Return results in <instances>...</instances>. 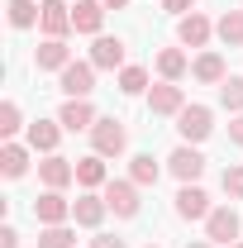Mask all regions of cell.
<instances>
[{
	"label": "cell",
	"mask_w": 243,
	"mask_h": 248,
	"mask_svg": "<svg viewBox=\"0 0 243 248\" xmlns=\"http://www.w3.org/2000/svg\"><path fill=\"white\" fill-rule=\"evenodd\" d=\"M100 5H105V10H124L129 0H100Z\"/></svg>",
	"instance_id": "35"
},
{
	"label": "cell",
	"mask_w": 243,
	"mask_h": 248,
	"mask_svg": "<svg viewBox=\"0 0 243 248\" xmlns=\"http://www.w3.org/2000/svg\"><path fill=\"white\" fill-rule=\"evenodd\" d=\"M148 248H157V244H148Z\"/></svg>",
	"instance_id": "38"
},
{
	"label": "cell",
	"mask_w": 243,
	"mask_h": 248,
	"mask_svg": "<svg viewBox=\"0 0 243 248\" xmlns=\"http://www.w3.org/2000/svg\"><path fill=\"white\" fill-rule=\"evenodd\" d=\"M58 139H62V124L58 120H33L29 129H24V143H29L33 153H58Z\"/></svg>",
	"instance_id": "14"
},
{
	"label": "cell",
	"mask_w": 243,
	"mask_h": 248,
	"mask_svg": "<svg viewBox=\"0 0 243 248\" xmlns=\"http://www.w3.org/2000/svg\"><path fill=\"white\" fill-rule=\"evenodd\" d=\"M105 182H110V172H105V157H100V153L76 157V186H86V191H100Z\"/></svg>",
	"instance_id": "19"
},
{
	"label": "cell",
	"mask_w": 243,
	"mask_h": 248,
	"mask_svg": "<svg viewBox=\"0 0 243 248\" xmlns=\"http://www.w3.org/2000/svg\"><path fill=\"white\" fill-rule=\"evenodd\" d=\"M67 62H72L67 38H43V43H38V53H33V67H38V72H62Z\"/></svg>",
	"instance_id": "18"
},
{
	"label": "cell",
	"mask_w": 243,
	"mask_h": 248,
	"mask_svg": "<svg viewBox=\"0 0 243 248\" xmlns=\"http://www.w3.org/2000/svg\"><path fill=\"white\" fill-rule=\"evenodd\" d=\"M33 219H38V224H67V219H72V201H67L62 191H43V196L33 201Z\"/></svg>",
	"instance_id": "11"
},
{
	"label": "cell",
	"mask_w": 243,
	"mask_h": 248,
	"mask_svg": "<svg viewBox=\"0 0 243 248\" xmlns=\"http://www.w3.org/2000/svg\"><path fill=\"white\" fill-rule=\"evenodd\" d=\"M29 143H15V139H10V143H5V148H0V172H5V177H10V182H15V177H24V172H29Z\"/></svg>",
	"instance_id": "20"
},
{
	"label": "cell",
	"mask_w": 243,
	"mask_h": 248,
	"mask_svg": "<svg viewBox=\"0 0 243 248\" xmlns=\"http://www.w3.org/2000/svg\"><path fill=\"white\" fill-rule=\"evenodd\" d=\"M167 172H172L182 186H186V182H196V177L205 172V157H200V148H196V143H177V148L167 153Z\"/></svg>",
	"instance_id": "6"
},
{
	"label": "cell",
	"mask_w": 243,
	"mask_h": 248,
	"mask_svg": "<svg viewBox=\"0 0 243 248\" xmlns=\"http://www.w3.org/2000/svg\"><path fill=\"white\" fill-rule=\"evenodd\" d=\"M205 239L219 248H234L239 244V210L234 205H214L210 219H205Z\"/></svg>",
	"instance_id": "4"
},
{
	"label": "cell",
	"mask_w": 243,
	"mask_h": 248,
	"mask_svg": "<svg viewBox=\"0 0 243 248\" xmlns=\"http://www.w3.org/2000/svg\"><path fill=\"white\" fill-rule=\"evenodd\" d=\"M91 248H129V244H124L120 234H95V239H91Z\"/></svg>",
	"instance_id": "32"
},
{
	"label": "cell",
	"mask_w": 243,
	"mask_h": 248,
	"mask_svg": "<svg viewBox=\"0 0 243 248\" xmlns=\"http://www.w3.org/2000/svg\"><path fill=\"white\" fill-rule=\"evenodd\" d=\"M138 191H143V186H138V182H129V177H124V182H115V177H110V182L100 186L105 205H110V210H115L120 219H134V215H138Z\"/></svg>",
	"instance_id": "2"
},
{
	"label": "cell",
	"mask_w": 243,
	"mask_h": 248,
	"mask_svg": "<svg viewBox=\"0 0 243 248\" xmlns=\"http://www.w3.org/2000/svg\"><path fill=\"white\" fill-rule=\"evenodd\" d=\"M95 120H100V115H95V105H91V100H67V105L58 110V124H62V129H72V134H81V129L91 134V129H95Z\"/></svg>",
	"instance_id": "15"
},
{
	"label": "cell",
	"mask_w": 243,
	"mask_h": 248,
	"mask_svg": "<svg viewBox=\"0 0 243 248\" xmlns=\"http://www.w3.org/2000/svg\"><path fill=\"white\" fill-rule=\"evenodd\" d=\"M100 24H105V5H100V0H76V5H72V29L76 33L100 38Z\"/></svg>",
	"instance_id": "17"
},
{
	"label": "cell",
	"mask_w": 243,
	"mask_h": 248,
	"mask_svg": "<svg viewBox=\"0 0 243 248\" xmlns=\"http://www.w3.org/2000/svg\"><path fill=\"white\" fill-rule=\"evenodd\" d=\"M219 105L229 115H243V77H224L219 81Z\"/></svg>",
	"instance_id": "27"
},
{
	"label": "cell",
	"mask_w": 243,
	"mask_h": 248,
	"mask_svg": "<svg viewBox=\"0 0 243 248\" xmlns=\"http://www.w3.org/2000/svg\"><path fill=\"white\" fill-rule=\"evenodd\" d=\"M38 248H76V229L72 224H43Z\"/></svg>",
	"instance_id": "26"
},
{
	"label": "cell",
	"mask_w": 243,
	"mask_h": 248,
	"mask_svg": "<svg viewBox=\"0 0 243 248\" xmlns=\"http://www.w3.org/2000/svg\"><path fill=\"white\" fill-rule=\"evenodd\" d=\"M186 72H191V58H186L182 48H162L157 53V77L162 81H182Z\"/></svg>",
	"instance_id": "23"
},
{
	"label": "cell",
	"mask_w": 243,
	"mask_h": 248,
	"mask_svg": "<svg viewBox=\"0 0 243 248\" xmlns=\"http://www.w3.org/2000/svg\"><path fill=\"white\" fill-rule=\"evenodd\" d=\"M38 182H43V191H67V186L76 182V162L48 153L43 162H38Z\"/></svg>",
	"instance_id": "7"
},
{
	"label": "cell",
	"mask_w": 243,
	"mask_h": 248,
	"mask_svg": "<svg viewBox=\"0 0 243 248\" xmlns=\"http://www.w3.org/2000/svg\"><path fill=\"white\" fill-rule=\"evenodd\" d=\"M162 10L182 19V15H191V10H196V0H162Z\"/></svg>",
	"instance_id": "31"
},
{
	"label": "cell",
	"mask_w": 243,
	"mask_h": 248,
	"mask_svg": "<svg viewBox=\"0 0 243 248\" xmlns=\"http://www.w3.org/2000/svg\"><path fill=\"white\" fill-rule=\"evenodd\" d=\"M19 129H24V115H19V105H15V100H5V105H0V134H5V143H10Z\"/></svg>",
	"instance_id": "28"
},
{
	"label": "cell",
	"mask_w": 243,
	"mask_h": 248,
	"mask_svg": "<svg viewBox=\"0 0 243 248\" xmlns=\"http://www.w3.org/2000/svg\"><path fill=\"white\" fill-rule=\"evenodd\" d=\"M219 186H224V196H234V201H243V167H224V177H219Z\"/></svg>",
	"instance_id": "30"
},
{
	"label": "cell",
	"mask_w": 243,
	"mask_h": 248,
	"mask_svg": "<svg viewBox=\"0 0 243 248\" xmlns=\"http://www.w3.org/2000/svg\"><path fill=\"white\" fill-rule=\"evenodd\" d=\"M0 248H19V234H15V224H5V229H0Z\"/></svg>",
	"instance_id": "33"
},
{
	"label": "cell",
	"mask_w": 243,
	"mask_h": 248,
	"mask_svg": "<svg viewBox=\"0 0 243 248\" xmlns=\"http://www.w3.org/2000/svg\"><path fill=\"white\" fill-rule=\"evenodd\" d=\"M210 210H214L210 196H205L196 182H186L182 191H177V215H182V219H210Z\"/></svg>",
	"instance_id": "16"
},
{
	"label": "cell",
	"mask_w": 243,
	"mask_h": 248,
	"mask_svg": "<svg viewBox=\"0 0 243 248\" xmlns=\"http://www.w3.org/2000/svg\"><path fill=\"white\" fill-rule=\"evenodd\" d=\"M5 19H10L15 29H33V24L43 19V0H10V5H5Z\"/></svg>",
	"instance_id": "22"
},
{
	"label": "cell",
	"mask_w": 243,
	"mask_h": 248,
	"mask_svg": "<svg viewBox=\"0 0 243 248\" xmlns=\"http://www.w3.org/2000/svg\"><path fill=\"white\" fill-rule=\"evenodd\" d=\"M120 91H124V95L148 91V72H143V67H124V72H120Z\"/></svg>",
	"instance_id": "29"
},
{
	"label": "cell",
	"mask_w": 243,
	"mask_h": 248,
	"mask_svg": "<svg viewBox=\"0 0 243 248\" xmlns=\"http://www.w3.org/2000/svg\"><path fill=\"white\" fill-rule=\"evenodd\" d=\"M186 248H219V244H210V239H196V244H186Z\"/></svg>",
	"instance_id": "36"
},
{
	"label": "cell",
	"mask_w": 243,
	"mask_h": 248,
	"mask_svg": "<svg viewBox=\"0 0 243 248\" xmlns=\"http://www.w3.org/2000/svg\"><path fill=\"white\" fill-rule=\"evenodd\" d=\"M191 77H196V81H205V86H219V81L229 77V67H224L219 53H200V58L191 62Z\"/></svg>",
	"instance_id": "21"
},
{
	"label": "cell",
	"mask_w": 243,
	"mask_h": 248,
	"mask_svg": "<svg viewBox=\"0 0 243 248\" xmlns=\"http://www.w3.org/2000/svg\"><path fill=\"white\" fill-rule=\"evenodd\" d=\"M210 33H214V24L200 15V10H191V15L177 19V43H182V48H205V43H210Z\"/></svg>",
	"instance_id": "9"
},
{
	"label": "cell",
	"mask_w": 243,
	"mask_h": 248,
	"mask_svg": "<svg viewBox=\"0 0 243 248\" xmlns=\"http://www.w3.org/2000/svg\"><path fill=\"white\" fill-rule=\"evenodd\" d=\"M58 86H62L67 100H86V95L95 91V67L91 62H67L62 77H58Z\"/></svg>",
	"instance_id": "5"
},
{
	"label": "cell",
	"mask_w": 243,
	"mask_h": 248,
	"mask_svg": "<svg viewBox=\"0 0 243 248\" xmlns=\"http://www.w3.org/2000/svg\"><path fill=\"white\" fill-rule=\"evenodd\" d=\"M229 143H239V148H243V115H234V124H229Z\"/></svg>",
	"instance_id": "34"
},
{
	"label": "cell",
	"mask_w": 243,
	"mask_h": 248,
	"mask_svg": "<svg viewBox=\"0 0 243 248\" xmlns=\"http://www.w3.org/2000/svg\"><path fill=\"white\" fill-rule=\"evenodd\" d=\"M148 110L152 115H182L186 110V91L177 81H157V86H148Z\"/></svg>",
	"instance_id": "10"
},
{
	"label": "cell",
	"mask_w": 243,
	"mask_h": 248,
	"mask_svg": "<svg viewBox=\"0 0 243 248\" xmlns=\"http://www.w3.org/2000/svg\"><path fill=\"white\" fill-rule=\"evenodd\" d=\"M91 148L100 157H120L124 148H129V129H124V120H95V129H91Z\"/></svg>",
	"instance_id": "1"
},
{
	"label": "cell",
	"mask_w": 243,
	"mask_h": 248,
	"mask_svg": "<svg viewBox=\"0 0 243 248\" xmlns=\"http://www.w3.org/2000/svg\"><path fill=\"white\" fill-rule=\"evenodd\" d=\"M91 67L95 72H124L129 62H124V38H110V33H100L91 43Z\"/></svg>",
	"instance_id": "8"
},
{
	"label": "cell",
	"mask_w": 243,
	"mask_h": 248,
	"mask_svg": "<svg viewBox=\"0 0 243 248\" xmlns=\"http://www.w3.org/2000/svg\"><path fill=\"white\" fill-rule=\"evenodd\" d=\"M234 248H243V244H234Z\"/></svg>",
	"instance_id": "37"
},
{
	"label": "cell",
	"mask_w": 243,
	"mask_h": 248,
	"mask_svg": "<svg viewBox=\"0 0 243 248\" xmlns=\"http://www.w3.org/2000/svg\"><path fill=\"white\" fill-rule=\"evenodd\" d=\"M177 134H182V143H205V139L214 134L210 105H186L182 115H177Z\"/></svg>",
	"instance_id": "3"
},
{
	"label": "cell",
	"mask_w": 243,
	"mask_h": 248,
	"mask_svg": "<svg viewBox=\"0 0 243 248\" xmlns=\"http://www.w3.org/2000/svg\"><path fill=\"white\" fill-rule=\"evenodd\" d=\"M105 215H110V205H105V196H100V191H86V196H76V201H72V224H81V229H95Z\"/></svg>",
	"instance_id": "12"
},
{
	"label": "cell",
	"mask_w": 243,
	"mask_h": 248,
	"mask_svg": "<svg viewBox=\"0 0 243 248\" xmlns=\"http://www.w3.org/2000/svg\"><path fill=\"white\" fill-rule=\"evenodd\" d=\"M38 29L48 33V38H67V33H72V5H67V0H43Z\"/></svg>",
	"instance_id": "13"
},
{
	"label": "cell",
	"mask_w": 243,
	"mask_h": 248,
	"mask_svg": "<svg viewBox=\"0 0 243 248\" xmlns=\"http://www.w3.org/2000/svg\"><path fill=\"white\" fill-rule=\"evenodd\" d=\"M214 33H219L229 48H243V5H239V10H224L219 24H214Z\"/></svg>",
	"instance_id": "25"
},
{
	"label": "cell",
	"mask_w": 243,
	"mask_h": 248,
	"mask_svg": "<svg viewBox=\"0 0 243 248\" xmlns=\"http://www.w3.org/2000/svg\"><path fill=\"white\" fill-rule=\"evenodd\" d=\"M157 177H162V167H157V157H152V153H134V157H129V182L157 186Z\"/></svg>",
	"instance_id": "24"
}]
</instances>
